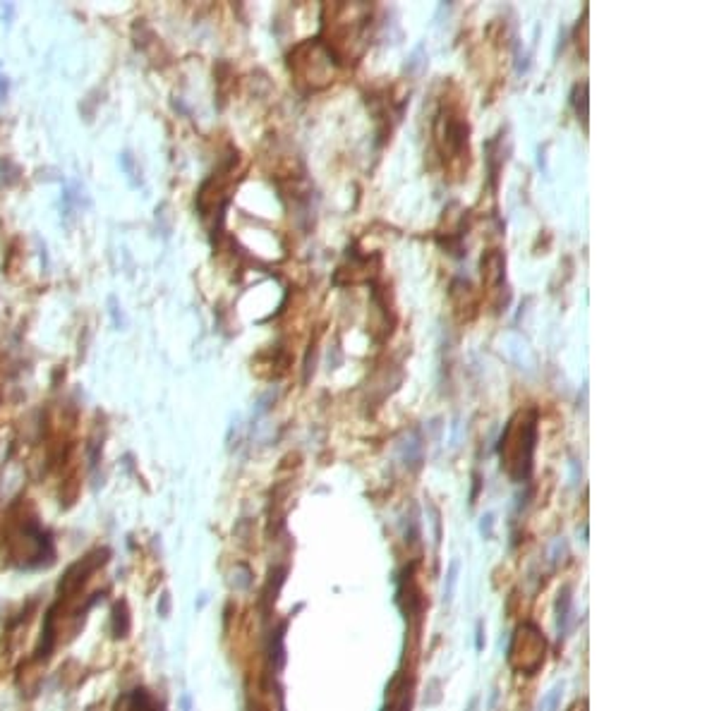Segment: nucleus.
<instances>
[{
	"mask_svg": "<svg viewBox=\"0 0 719 711\" xmlns=\"http://www.w3.org/2000/svg\"><path fill=\"white\" fill-rule=\"evenodd\" d=\"M372 19L369 5H326L319 43L336 65H348L362 55L367 46V27Z\"/></svg>",
	"mask_w": 719,
	"mask_h": 711,
	"instance_id": "nucleus-1",
	"label": "nucleus"
},
{
	"mask_svg": "<svg viewBox=\"0 0 719 711\" xmlns=\"http://www.w3.org/2000/svg\"><path fill=\"white\" fill-rule=\"evenodd\" d=\"M434 144L444 161V168L460 178L470 163V127L463 101L451 92L439 99L434 115Z\"/></svg>",
	"mask_w": 719,
	"mask_h": 711,
	"instance_id": "nucleus-2",
	"label": "nucleus"
},
{
	"mask_svg": "<svg viewBox=\"0 0 719 711\" xmlns=\"http://www.w3.org/2000/svg\"><path fill=\"white\" fill-rule=\"evenodd\" d=\"M537 410L535 407H523L509 420L499 441V457L501 470L516 482L530 477L532 457H535L537 446Z\"/></svg>",
	"mask_w": 719,
	"mask_h": 711,
	"instance_id": "nucleus-3",
	"label": "nucleus"
},
{
	"mask_svg": "<svg viewBox=\"0 0 719 711\" xmlns=\"http://www.w3.org/2000/svg\"><path fill=\"white\" fill-rule=\"evenodd\" d=\"M290 72H293L295 82L303 92H319V89L329 87L331 77H334V58L326 53V48L314 41L298 43L288 55Z\"/></svg>",
	"mask_w": 719,
	"mask_h": 711,
	"instance_id": "nucleus-4",
	"label": "nucleus"
},
{
	"mask_svg": "<svg viewBox=\"0 0 719 711\" xmlns=\"http://www.w3.org/2000/svg\"><path fill=\"white\" fill-rule=\"evenodd\" d=\"M545 654H547V642L540 630L530 623L520 625V628L516 630L514 642H511L509 663L514 666L516 670H520V673L532 675L542 668Z\"/></svg>",
	"mask_w": 719,
	"mask_h": 711,
	"instance_id": "nucleus-5",
	"label": "nucleus"
},
{
	"mask_svg": "<svg viewBox=\"0 0 719 711\" xmlns=\"http://www.w3.org/2000/svg\"><path fill=\"white\" fill-rule=\"evenodd\" d=\"M480 269H482V285L485 290L489 292L492 297L501 295L504 290V280H506V259L499 249H489L480 261Z\"/></svg>",
	"mask_w": 719,
	"mask_h": 711,
	"instance_id": "nucleus-6",
	"label": "nucleus"
},
{
	"mask_svg": "<svg viewBox=\"0 0 719 711\" xmlns=\"http://www.w3.org/2000/svg\"><path fill=\"white\" fill-rule=\"evenodd\" d=\"M130 630V618H128V608H125V604H118L113 611V632L115 637H125Z\"/></svg>",
	"mask_w": 719,
	"mask_h": 711,
	"instance_id": "nucleus-7",
	"label": "nucleus"
},
{
	"mask_svg": "<svg viewBox=\"0 0 719 711\" xmlns=\"http://www.w3.org/2000/svg\"><path fill=\"white\" fill-rule=\"evenodd\" d=\"M19 175H22V170H19L17 165L12 163V161H10V158H0V180H3V183H8V185L17 183Z\"/></svg>",
	"mask_w": 719,
	"mask_h": 711,
	"instance_id": "nucleus-8",
	"label": "nucleus"
},
{
	"mask_svg": "<svg viewBox=\"0 0 719 711\" xmlns=\"http://www.w3.org/2000/svg\"><path fill=\"white\" fill-rule=\"evenodd\" d=\"M120 163H123V168H125V173H128L130 183H132V185H139V178H137V175H139V168L134 165V158H132V154H130V151H125V154L120 156Z\"/></svg>",
	"mask_w": 719,
	"mask_h": 711,
	"instance_id": "nucleus-9",
	"label": "nucleus"
},
{
	"mask_svg": "<svg viewBox=\"0 0 719 711\" xmlns=\"http://www.w3.org/2000/svg\"><path fill=\"white\" fill-rule=\"evenodd\" d=\"M108 307H110V316H113L115 329H125V324H128V321H125V314H123V309H120V305H118V300H115V297H108Z\"/></svg>",
	"mask_w": 719,
	"mask_h": 711,
	"instance_id": "nucleus-10",
	"label": "nucleus"
},
{
	"mask_svg": "<svg viewBox=\"0 0 719 711\" xmlns=\"http://www.w3.org/2000/svg\"><path fill=\"white\" fill-rule=\"evenodd\" d=\"M5 94H8V79L0 77V101L5 99Z\"/></svg>",
	"mask_w": 719,
	"mask_h": 711,
	"instance_id": "nucleus-11",
	"label": "nucleus"
},
{
	"mask_svg": "<svg viewBox=\"0 0 719 711\" xmlns=\"http://www.w3.org/2000/svg\"><path fill=\"white\" fill-rule=\"evenodd\" d=\"M568 711H587V702H585V699H583V702H576Z\"/></svg>",
	"mask_w": 719,
	"mask_h": 711,
	"instance_id": "nucleus-12",
	"label": "nucleus"
},
{
	"mask_svg": "<svg viewBox=\"0 0 719 711\" xmlns=\"http://www.w3.org/2000/svg\"><path fill=\"white\" fill-rule=\"evenodd\" d=\"M161 613H168V594H163V606H161Z\"/></svg>",
	"mask_w": 719,
	"mask_h": 711,
	"instance_id": "nucleus-13",
	"label": "nucleus"
}]
</instances>
